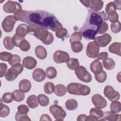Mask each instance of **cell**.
<instances>
[{"mask_svg": "<svg viewBox=\"0 0 121 121\" xmlns=\"http://www.w3.org/2000/svg\"><path fill=\"white\" fill-rule=\"evenodd\" d=\"M53 60L57 63L67 62L69 59V55L66 52L58 50L54 53Z\"/></svg>", "mask_w": 121, "mask_h": 121, "instance_id": "obj_13", "label": "cell"}, {"mask_svg": "<svg viewBox=\"0 0 121 121\" xmlns=\"http://www.w3.org/2000/svg\"><path fill=\"white\" fill-rule=\"evenodd\" d=\"M110 109L112 112L115 113H119L121 110V104L117 101H113L110 105Z\"/></svg>", "mask_w": 121, "mask_h": 121, "instance_id": "obj_37", "label": "cell"}, {"mask_svg": "<svg viewBox=\"0 0 121 121\" xmlns=\"http://www.w3.org/2000/svg\"><path fill=\"white\" fill-rule=\"evenodd\" d=\"M26 16V11L25 10H18L14 13V16L16 20L23 21Z\"/></svg>", "mask_w": 121, "mask_h": 121, "instance_id": "obj_39", "label": "cell"}, {"mask_svg": "<svg viewBox=\"0 0 121 121\" xmlns=\"http://www.w3.org/2000/svg\"><path fill=\"white\" fill-rule=\"evenodd\" d=\"M95 41L99 47H104L106 46L111 41L112 37L108 34H105L101 36L95 37Z\"/></svg>", "mask_w": 121, "mask_h": 121, "instance_id": "obj_15", "label": "cell"}, {"mask_svg": "<svg viewBox=\"0 0 121 121\" xmlns=\"http://www.w3.org/2000/svg\"><path fill=\"white\" fill-rule=\"evenodd\" d=\"M80 2L86 7L90 8L91 9L99 11L102 9L104 6V2L102 0H87L80 1Z\"/></svg>", "mask_w": 121, "mask_h": 121, "instance_id": "obj_10", "label": "cell"}, {"mask_svg": "<svg viewBox=\"0 0 121 121\" xmlns=\"http://www.w3.org/2000/svg\"><path fill=\"white\" fill-rule=\"evenodd\" d=\"M12 39H13V42L14 45L16 47H19V44L21 43V42L23 40L25 39V37H19L16 34H15L13 35Z\"/></svg>", "mask_w": 121, "mask_h": 121, "instance_id": "obj_51", "label": "cell"}, {"mask_svg": "<svg viewBox=\"0 0 121 121\" xmlns=\"http://www.w3.org/2000/svg\"><path fill=\"white\" fill-rule=\"evenodd\" d=\"M121 23L118 21L114 23H112L111 25V29L112 32L114 33H118L121 31Z\"/></svg>", "mask_w": 121, "mask_h": 121, "instance_id": "obj_46", "label": "cell"}, {"mask_svg": "<svg viewBox=\"0 0 121 121\" xmlns=\"http://www.w3.org/2000/svg\"><path fill=\"white\" fill-rule=\"evenodd\" d=\"M82 35L80 32H75L70 36L69 41L70 43L75 42H80L82 39Z\"/></svg>", "mask_w": 121, "mask_h": 121, "instance_id": "obj_40", "label": "cell"}, {"mask_svg": "<svg viewBox=\"0 0 121 121\" xmlns=\"http://www.w3.org/2000/svg\"><path fill=\"white\" fill-rule=\"evenodd\" d=\"M46 76L49 79H53L57 76V71L53 67L47 68L45 70Z\"/></svg>", "mask_w": 121, "mask_h": 121, "instance_id": "obj_34", "label": "cell"}, {"mask_svg": "<svg viewBox=\"0 0 121 121\" xmlns=\"http://www.w3.org/2000/svg\"><path fill=\"white\" fill-rule=\"evenodd\" d=\"M23 70V65L20 63L12 66L7 71L5 74V78L7 80L11 81L15 80L17 76L21 73Z\"/></svg>", "mask_w": 121, "mask_h": 121, "instance_id": "obj_5", "label": "cell"}, {"mask_svg": "<svg viewBox=\"0 0 121 121\" xmlns=\"http://www.w3.org/2000/svg\"><path fill=\"white\" fill-rule=\"evenodd\" d=\"M108 54L107 52H101L99 54H98L96 57L97 58V60H104L108 58Z\"/></svg>", "mask_w": 121, "mask_h": 121, "instance_id": "obj_54", "label": "cell"}, {"mask_svg": "<svg viewBox=\"0 0 121 121\" xmlns=\"http://www.w3.org/2000/svg\"><path fill=\"white\" fill-rule=\"evenodd\" d=\"M2 100L5 103H10L14 100L12 93L7 92L5 93L2 97Z\"/></svg>", "mask_w": 121, "mask_h": 121, "instance_id": "obj_42", "label": "cell"}, {"mask_svg": "<svg viewBox=\"0 0 121 121\" xmlns=\"http://www.w3.org/2000/svg\"><path fill=\"white\" fill-rule=\"evenodd\" d=\"M18 86L19 90L22 92L24 93H27L29 91L31 88V84L28 80L24 79L20 81Z\"/></svg>", "mask_w": 121, "mask_h": 121, "instance_id": "obj_21", "label": "cell"}, {"mask_svg": "<svg viewBox=\"0 0 121 121\" xmlns=\"http://www.w3.org/2000/svg\"><path fill=\"white\" fill-rule=\"evenodd\" d=\"M121 43L114 42L112 43L108 48L109 51L112 53L121 56Z\"/></svg>", "mask_w": 121, "mask_h": 121, "instance_id": "obj_23", "label": "cell"}, {"mask_svg": "<svg viewBox=\"0 0 121 121\" xmlns=\"http://www.w3.org/2000/svg\"><path fill=\"white\" fill-rule=\"evenodd\" d=\"M103 64L104 68L107 70L112 69L115 66L114 60L108 57L103 60Z\"/></svg>", "mask_w": 121, "mask_h": 121, "instance_id": "obj_26", "label": "cell"}, {"mask_svg": "<svg viewBox=\"0 0 121 121\" xmlns=\"http://www.w3.org/2000/svg\"><path fill=\"white\" fill-rule=\"evenodd\" d=\"M40 121H52V119L47 114H43L41 117Z\"/></svg>", "mask_w": 121, "mask_h": 121, "instance_id": "obj_55", "label": "cell"}, {"mask_svg": "<svg viewBox=\"0 0 121 121\" xmlns=\"http://www.w3.org/2000/svg\"><path fill=\"white\" fill-rule=\"evenodd\" d=\"M99 49L100 47L95 42H90L87 46L86 55L89 58H96L98 54Z\"/></svg>", "mask_w": 121, "mask_h": 121, "instance_id": "obj_11", "label": "cell"}, {"mask_svg": "<svg viewBox=\"0 0 121 121\" xmlns=\"http://www.w3.org/2000/svg\"><path fill=\"white\" fill-rule=\"evenodd\" d=\"M38 102L42 106H46L49 103V98L43 94H40L37 96Z\"/></svg>", "mask_w": 121, "mask_h": 121, "instance_id": "obj_31", "label": "cell"}, {"mask_svg": "<svg viewBox=\"0 0 121 121\" xmlns=\"http://www.w3.org/2000/svg\"><path fill=\"white\" fill-rule=\"evenodd\" d=\"M97 120H98V119H96V118L94 117V116H93L92 115H89V116H87L85 121H97Z\"/></svg>", "mask_w": 121, "mask_h": 121, "instance_id": "obj_58", "label": "cell"}, {"mask_svg": "<svg viewBox=\"0 0 121 121\" xmlns=\"http://www.w3.org/2000/svg\"><path fill=\"white\" fill-rule=\"evenodd\" d=\"M67 66L70 69L76 70L79 66L78 59L76 58H70L67 62Z\"/></svg>", "mask_w": 121, "mask_h": 121, "instance_id": "obj_27", "label": "cell"}, {"mask_svg": "<svg viewBox=\"0 0 121 121\" xmlns=\"http://www.w3.org/2000/svg\"><path fill=\"white\" fill-rule=\"evenodd\" d=\"M121 1L120 0H114L113 1V3L115 4L116 7V9L120 10L121 8Z\"/></svg>", "mask_w": 121, "mask_h": 121, "instance_id": "obj_57", "label": "cell"}, {"mask_svg": "<svg viewBox=\"0 0 121 121\" xmlns=\"http://www.w3.org/2000/svg\"><path fill=\"white\" fill-rule=\"evenodd\" d=\"M37 64V61L32 57L27 56L22 61V65L28 69H32L34 68Z\"/></svg>", "mask_w": 121, "mask_h": 121, "instance_id": "obj_17", "label": "cell"}, {"mask_svg": "<svg viewBox=\"0 0 121 121\" xmlns=\"http://www.w3.org/2000/svg\"><path fill=\"white\" fill-rule=\"evenodd\" d=\"M92 101L95 107L98 109H103L107 105L106 100L99 94L94 95L92 97Z\"/></svg>", "mask_w": 121, "mask_h": 121, "instance_id": "obj_14", "label": "cell"}, {"mask_svg": "<svg viewBox=\"0 0 121 121\" xmlns=\"http://www.w3.org/2000/svg\"><path fill=\"white\" fill-rule=\"evenodd\" d=\"M55 91V86L51 82H46L44 85V92L47 94H51Z\"/></svg>", "mask_w": 121, "mask_h": 121, "instance_id": "obj_35", "label": "cell"}, {"mask_svg": "<svg viewBox=\"0 0 121 121\" xmlns=\"http://www.w3.org/2000/svg\"><path fill=\"white\" fill-rule=\"evenodd\" d=\"M8 62L9 65L12 66L17 64L20 63L21 62V58L19 56L17 55L13 54L11 58Z\"/></svg>", "mask_w": 121, "mask_h": 121, "instance_id": "obj_45", "label": "cell"}, {"mask_svg": "<svg viewBox=\"0 0 121 121\" xmlns=\"http://www.w3.org/2000/svg\"><path fill=\"white\" fill-rule=\"evenodd\" d=\"M108 24L105 22H104L102 26H101L100 28H99L98 34H103L108 30Z\"/></svg>", "mask_w": 121, "mask_h": 121, "instance_id": "obj_53", "label": "cell"}, {"mask_svg": "<svg viewBox=\"0 0 121 121\" xmlns=\"http://www.w3.org/2000/svg\"><path fill=\"white\" fill-rule=\"evenodd\" d=\"M3 44L5 48L9 50H12L15 46L13 42V39L10 36H6L4 38Z\"/></svg>", "mask_w": 121, "mask_h": 121, "instance_id": "obj_29", "label": "cell"}, {"mask_svg": "<svg viewBox=\"0 0 121 121\" xmlns=\"http://www.w3.org/2000/svg\"><path fill=\"white\" fill-rule=\"evenodd\" d=\"M7 65L6 64L4 63H0V77H3L5 73L7 72Z\"/></svg>", "mask_w": 121, "mask_h": 121, "instance_id": "obj_52", "label": "cell"}, {"mask_svg": "<svg viewBox=\"0 0 121 121\" xmlns=\"http://www.w3.org/2000/svg\"><path fill=\"white\" fill-rule=\"evenodd\" d=\"M14 100L16 102H21L25 98L24 93L20 90H16L12 93Z\"/></svg>", "mask_w": 121, "mask_h": 121, "instance_id": "obj_30", "label": "cell"}, {"mask_svg": "<svg viewBox=\"0 0 121 121\" xmlns=\"http://www.w3.org/2000/svg\"><path fill=\"white\" fill-rule=\"evenodd\" d=\"M32 77L34 80L40 82L44 80L46 77V74L43 69L37 68L33 71Z\"/></svg>", "mask_w": 121, "mask_h": 121, "instance_id": "obj_16", "label": "cell"}, {"mask_svg": "<svg viewBox=\"0 0 121 121\" xmlns=\"http://www.w3.org/2000/svg\"><path fill=\"white\" fill-rule=\"evenodd\" d=\"M15 120L17 121H30L31 119L29 118L27 114H21L18 112L15 115Z\"/></svg>", "mask_w": 121, "mask_h": 121, "instance_id": "obj_44", "label": "cell"}, {"mask_svg": "<svg viewBox=\"0 0 121 121\" xmlns=\"http://www.w3.org/2000/svg\"><path fill=\"white\" fill-rule=\"evenodd\" d=\"M86 117H87V115H86L85 114H80L78 116V118H77V121H85Z\"/></svg>", "mask_w": 121, "mask_h": 121, "instance_id": "obj_56", "label": "cell"}, {"mask_svg": "<svg viewBox=\"0 0 121 121\" xmlns=\"http://www.w3.org/2000/svg\"><path fill=\"white\" fill-rule=\"evenodd\" d=\"M107 20L104 11L99 12L89 9L84 24L79 30L80 32L85 39L94 40L102 24Z\"/></svg>", "mask_w": 121, "mask_h": 121, "instance_id": "obj_2", "label": "cell"}, {"mask_svg": "<svg viewBox=\"0 0 121 121\" xmlns=\"http://www.w3.org/2000/svg\"><path fill=\"white\" fill-rule=\"evenodd\" d=\"M83 45L80 42H75L71 43V48L73 52L78 53L83 49Z\"/></svg>", "mask_w": 121, "mask_h": 121, "instance_id": "obj_36", "label": "cell"}, {"mask_svg": "<svg viewBox=\"0 0 121 121\" xmlns=\"http://www.w3.org/2000/svg\"><path fill=\"white\" fill-rule=\"evenodd\" d=\"M95 78L96 80L99 83L104 82L107 78L106 73L104 70H102L100 72L95 74Z\"/></svg>", "mask_w": 121, "mask_h": 121, "instance_id": "obj_38", "label": "cell"}, {"mask_svg": "<svg viewBox=\"0 0 121 121\" xmlns=\"http://www.w3.org/2000/svg\"><path fill=\"white\" fill-rule=\"evenodd\" d=\"M17 112L21 114H27L29 112V108L25 104H21L18 106L17 108Z\"/></svg>", "mask_w": 121, "mask_h": 121, "instance_id": "obj_50", "label": "cell"}, {"mask_svg": "<svg viewBox=\"0 0 121 121\" xmlns=\"http://www.w3.org/2000/svg\"><path fill=\"white\" fill-rule=\"evenodd\" d=\"M104 120H108L111 121H116L121 120V115L116 113L113 112L106 111L104 112L103 116Z\"/></svg>", "mask_w": 121, "mask_h": 121, "instance_id": "obj_20", "label": "cell"}, {"mask_svg": "<svg viewBox=\"0 0 121 121\" xmlns=\"http://www.w3.org/2000/svg\"><path fill=\"white\" fill-rule=\"evenodd\" d=\"M28 33L33 34L37 39L40 40L44 44L49 45L54 40L53 35L47 29L35 25L28 26Z\"/></svg>", "mask_w": 121, "mask_h": 121, "instance_id": "obj_3", "label": "cell"}, {"mask_svg": "<svg viewBox=\"0 0 121 121\" xmlns=\"http://www.w3.org/2000/svg\"><path fill=\"white\" fill-rule=\"evenodd\" d=\"M26 103L31 108H35L38 106L37 97L35 95H30L26 100Z\"/></svg>", "mask_w": 121, "mask_h": 121, "instance_id": "obj_24", "label": "cell"}, {"mask_svg": "<svg viewBox=\"0 0 121 121\" xmlns=\"http://www.w3.org/2000/svg\"><path fill=\"white\" fill-rule=\"evenodd\" d=\"M19 47L21 51L23 52H26L30 49V45L27 41L24 39L20 43Z\"/></svg>", "mask_w": 121, "mask_h": 121, "instance_id": "obj_43", "label": "cell"}, {"mask_svg": "<svg viewBox=\"0 0 121 121\" xmlns=\"http://www.w3.org/2000/svg\"><path fill=\"white\" fill-rule=\"evenodd\" d=\"M89 115L94 116L98 120L99 118L103 117L104 115V112L98 108H93L90 110Z\"/></svg>", "mask_w": 121, "mask_h": 121, "instance_id": "obj_32", "label": "cell"}, {"mask_svg": "<svg viewBox=\"0 0 121 121\" xmlns=\"http://www.w3.org/2000/svg\"><path fill=\"white\" fill-rule=\"evenodd\" d=\"M78 105L77 101L73 99H70L68 100L65 103V106L66 108L69 110L72 111L75 110Z\"/></svg>", "mask_w": 121, "mask_h": 121, "instance_id": "obj_28", "label": "cell"}, {"mask_svg": "<svg viewBox=\"0 0 121 121\" xmlns=\"http://www.w3.org/2000/svg\"><path fill=\"white\" fill-rule=\"evenodd\" d=\"M16 21L14 16L9 15L7 16L3 20L1 24L4 31L8 33L11 32L14 28Z\"/></svg>", "mask_w": 121, "mask_h": 121, "instance_id": "obj_8", "label": "cell"}, {"mask_svg": "<svg viewBox=\"0 0 121 121\" xmlns=\"http://www.w3.org/2000/svg\"><path fill=\"white\" fill-rule=\"evenodd\" d=\"M68 93L74 95H87L90 93V88L88 86L77 83H71L67 86Z\"/></svg>", "mask_w": 121, "mask_h": 121, "instance_id": "obj_4", "label": "cell"}, {"mask_svg": "<svg viewBox=\"0 0 121 121\" xmlns=\"http://www.w3.org/2000/svg\"><path fill=\"white\" fill-rule=\"evenodd\" d=\"M75 70L77 78L81 81L86 83H89L92 80L91 74L84 67L80 66Z\"/></svg>", "mask_w": 121, "mask_h": 121, "instance_id": "obj_6", "label": "cell"}, {"mask_svg": "<svg viewBox=\"0 0 121 121\" xmlns=\"http://www.w3.org/2000/svg\"><path fill=\"white\" fill-rule=\"evenodd\" d=\"M68 34V31L66 28H62L56 32V36L60 39H62L66 36Z\"/></svg>", "mask_w": 121, "mask_h": 121, "instance_id": "obj_47", "label": "cell"}, {"mask_svg": "<svg viewBox=\"0 0 121 121\" xmlns=\"http://www.w3.org/2000/svg\"><path fill=\"white\" fill-rule=\"evenodd\" d=\"M107 19L112 23H114L118 21L119 16L116 11H112L108 14Z\"/></svg>", "mask_w": 121, "mask_h": 121, "instance_id": "obj_41", "label": "cell"}, {"mask_svg": "<svg viewBox=\"0 0 121 121\" xmlns=\"http://www.w3.org/2000/svg\"><path fill=\"white\" fill-rule=\"evenodd\" d=\"M104 94L105 96L112 102L118 101L120 97L119 93L115 91L112 86L109 85L105 86Z\"/></svg>", "mask_w": 121, "mask_h": 121, "instance_id": "obj_9", "label": "cell"}, {"mask_svg": "<svg viewBox=\"0 0 121 121\" xmlns=\"http://www.w3.org/2000/svg\"><path fill=\"white\" fill-rule=\"evenodd\" d=\"M36 56L41 60H43L47 56V51L45 48L41 45H38L35 49Z\"/></svg>", "mask_w": 121, "mask_h": 121, "instance_id": "obj_22", "label": "cell"}, {"mask_svg": "<svg viewBox=\"0 0 121 121\" xmlns=\"http://www.w3.org/2000/svg\"><path fill=\"white\" fill-rule=\"evenodd\" d=\"M28 33V26L26 24H22L17 26L16 30V34L19 37H25Z\"/></svg>", "mask_w": 121, "mask_h": 121, "instance_id": "obj_18", "label": "cell"}, {"mask_svg": "<svg viewBox=\"0 0 121 121\" xmlns=\"http://www.w3.org/2000/svg\"><path fill=\"white\" fill-rule=\"evenodd\" d=\"M22 21L56 32L63 28L62 25L53 14L43 10L26 11V17Z\"/></svg>", "mask_w": 121, "mask_h": 121, "instance_id": "obj_1", "label": "cell"}, {"mask_svg": "<svg viewBox=\"0 0 121 121\" xmlns=\"http://www.w3.org/2000/svg\"><path fill=\"white\" fill-rule=\"evenodd\" d=\"M49 110L56 120L62 121L66 117V112L61 106L58 105H52L50 107Z\"/></svg>", "mask_w": 121, "mask_h": 121, "instance_id": "obj_7", "label": "cell"}, {"mask_svg": "<svg viewBox=\"0 0 121 121\" xmlns=\"http://www.w3.org/2000/svg\"><path fill=\"white\" fill-rule=\"evenodd\" d=\"M90 69L95 74H97L103 70L102 63L98 60H95L90 64Z\"/></svg>", "mask_w": 121, "mask_h": 121, "instance_id": "obj_19", "label": "cell"}, {"mask_svg": "<svg viewBox=\"0 0 121 121\" xmlns=\"http://www.w3.org/2000/svg\"><path fill=\"white\" fill-rule=\"evenodd\" d=\"M3 9L6 13H15L17 11L21 10L22 7L16 1L8 0L4 4Z\"/></svg>", "mask_w": 121, "mask_h": 121, "instance_id": "obj_12", "label": "cell"}, {"mask_svg": "<svg viewBox=\"0 0 121 121\" xmlns=\"http://www.w3.org/2000/svg\"><path fill=\"white\" fill-rule=\"evenodd\" d=\"M116 7L113 2H109L106 6L105 9L106 13H107V14L110 12L112 11H116Z\"/></svg>", "mask_w": 121, "mask_h": 121, "instance_id": "obj_49", "label": "cell"}, {"mask_svg": "<svg viewBox=\"0 0 121 121\" xmlns=\"http://www.w3.org/2000/svg\"><path fill=\"white\" fill-rule=\"evenodd\" d=\"M2 101V100H1L0 117L1 118H5L9 115L10 112V109L7 105L3 104Z\"/></svg>", "mask_w": 121, "mask_h": 121, "instance_id": "obj_33", "label": "cell"}, {"mask_svg": "<svg viewBox=\"0 0 121 121\" xmlns=\"http://www.w3.org/2000/svg\"><path fill=\"white\" fill-rule=\"evenodd\" d=\"M67 91L65 86L62 84H58L55 86V94L58 96H64Z\"/></svg>", "mask_w": 121, "mask_h": 121, "instance_id": "obj_25", "label": "cell"}, {"mask_svg": "<svg viewBox=\"0 0 121 121\" xmlns=\"http://www.w3.org/2000/svg\"><path fill=\"white\" fill-rule=\"evenodd\" d=\"M13 54L6 52H3L0 53V59L1 60L9 61L11 58Z\"/></svg>", "mask_w": 121, "mask_h": 121, "instance_id": "obj_48", "label": "cell"}]
</instances>
